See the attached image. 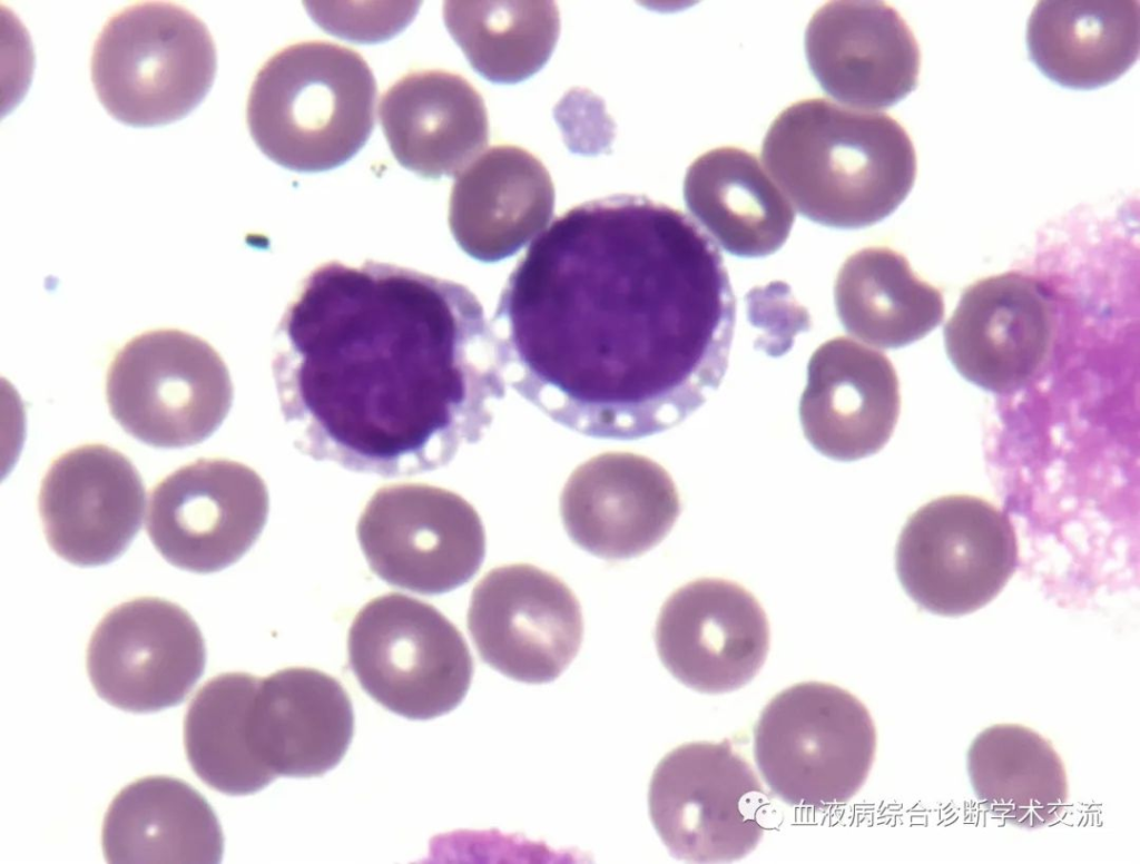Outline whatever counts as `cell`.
I'll return each instance as SVG.
<instances>
[{"instance_id": "1", "label": "cell", "mask_w": 1140, "mask_h": 864, "mask_svg": "<svg viewBox=\"0 0 1140 864\" xmlns=\"http://www.w3.org/2000/svg\"><path fill=\"white\" fill-rule=\"evenodd\" d=\"M736 300L714 240L641 195L559 216L510 273L491 320L519 395L578 433L637 440L701 406L727 370Z\"/></svg>"}, {"instance_id": "2", "label": "cell", "mask_w": 1140, "mask_h": 864, "mask_svg": "<svg viewBox=\"0 0 1140 864\" xmlns=\"http://www.w3.org/2000/svg\"><path fill=\"white\" fill-rule=\"evenodd\" d=\"M272 370L298 451L384 478L446 465L483 438L507 391L492 323L468 287L371 259L303 277Z\"/></svg>"}, {"instance_id": "3", "label": "cell", "mask_w": 1140, "mask_h": 864, "mask_svg": "<svg viewBox=\"0 0 1140 864\" xmlns=\"http://www.w3.org/2000/svg\"><path fill=\"white\" fill-rule=\"evenodd\" d=\"M761 157L800 215L836 228L884 219L916 176L914 146L893 117L826 98L784 109L764 138Z\"/></svg>"}, {"instance_id": "4", "label": "cell", "mask_w": 1140, "mask_h": 864, "mask_svg": "<svg viewBox=\"0 0 1140 864\" xmlns=\"http://www.w3.org/2000/svg\"><path fill=\"white\" fill-rule=\"evenodd\" d=\"M376 81L363 57L328 41H304L271 57L246 109L257 147L276 164L316 173L351 159L374 128Z\"/></svg>"}, {"instance_id": "5", "label": "cell", "mask_w": 1140, "mask_h": 864, "mask_svg": "<svg viewBox=\"0 0 1140 864\" xmlns=\"http://www.w3.org/2000/svg\"><path fill=\"white\" fill-rule=\"evenodd\" d=\"M91 81L115 119L136 127L184 118L209 91L217 69L213 37L188 9L141 1L114 14L91 55Z\"/></svg>"}, {"instance_id": "6", "label": "cell", "mask_w": 1140, "mask_h": 864, "mask_svg": "<svg viewBox=\"0 0 1140 864\" xmlns=\"http://www.w3.org/2000/svg\"><path fill=\"white\" fill-rule=\"evenodd\" d=\"M877 734L865 705L833 684L806 681L778 693L754 728V756L777 798L795 807L846 804L874 763Z\"/></svg>"}, {"instance_id": "7", "label": "cell", "mask_w": 1140, "mask_h": 864, "mask_svg": "<svg viewBox=\"0 0 1140 864\" xmlns=\"http://www.w3.org/2000/svg\"><path fill=\"white\" fill-rule=\"evenodd\" d=\"M109 411L131 436L184 448L212 435L233 402L228 369L205 340L175 328L141 333L114 356L106 377Z\"/></svg>"}, {"instance_id": "8", "label": "cell", "mask_w": 1140, "mask_h": 864, "mask_svg": "<svg viewBox=\"0 0 1140 864\" xmlns=\"http://www.w3.org/2000/svg\"><path fill=\"white\" fill-rule=\"evenodd\" d=\"M347 652L362 688L410 719L451 711L473 676V659L458 628L435 607L402 593L376 597L357 612Z\"/></svg>"}, {"instance_id": "9", "label": "cell", "mask_w": 1140, "mask_h": 864, "mask_svg": "<svg viewBox=\"0 0 1140 864\" xmlns=\"http://www.w3.org/2000/svg\"><path fill=\"white\" fill-rule=\"evenodd\" d=\"M651 822L669 853L690 863L747 856L769 825L770 796L728 739L688 743L653 770Z\"/></svg>"}, {"instance_id": "10", "label": "cell", "mask_w": 1140, "mask_h": 864, "mask_svg": "<svg viewBox=\"0 0 1140 864\" xmlns=\"http://www.w3.org/2000/svg\"><path fill=\"white\" fill-rule=\"evenodd\" d=\"M1018 544L1009 518L972 495H947L921 507L903 528L895 552L906 593L932 613L956 617L992 601L1015 570Z\"/></svg>"}, {"instance_id": "11", "label": "cell", "mask_w": 1140, "mask_h": 864, "mask_svg": "<svg viewBox=\"0 0 1140 864\" xmlns=\"http://www.w3.org/2000/svg\"><path fill=\"white\" fill-rule=\"evenodd\" d=\"M356 534L371 570L385 582L422 595L470 581L485 556L476 510L455 492L400 483L377 490Z\"/></svg>"}, {"instance_id": "12", "label": "cell", "mask_w": 1140, "mask_h": 864, "mask_svg": "<svg viewBox=\"0 0 1140 864\" xmlns=\"http://www.w3.org/2000/svg\"><path fill=\"white\" fill-rule=\"evenodd\" d=\"M269 498L249 467L222 458L198 459L150 491L147 533L173 566L197 573L239 560L259 537Z\"/></svg>"}, {"instance_id": "13", "label": "cell", "mask_w": 1140, "mask_h": 864, "mask_svg": "<svg viewBox=\"0 0 1140 864\" xmlns=\"http://www.w3.org/2000/svg\"><path fill=\"white\" fill-rule=\"evenodd\" d=\"M466 624L485 664L528 684L558 678L583 637L581 607L572 590L530 563L485 573L472 590Z\"/></svg>"}, {"instance_id": "14", "label": "cell", "mask_w": 1140, "mask_h": 864, "mask_svg": "<svg viewBox=\"0 0 1140 864\" xmlns=\"http://www.w3.org/2000/svg\"><path fill=\"white\" fill-rule=\"evenodd\" d=\"M206 664L203 635L180 606L140 597L112 608L94 630L87 671L110 705L150 713L184 701Z\"/></svg>"}, {"instance_id": "15", "label": "cell", "mask_w": 1140, "mask_h": 864, "mask_svg": "<svg viewBox=\"0 0 1140 864\" xmlns=\"http://www.w3.org/2000/svg\"><path fill=\"white\" fill-rule=\"evenodd\" d=\"M769 624L758 600L739 583L702 578L677 589L662 605L655 629L669 672L705 694L737 690L763 667Z\"/></svg>"}, {"instance_id": "16", "label": "cell", "mask_w": 1140, "mask_h": 864, "mask_svg": "<svg viewBox=\"0 0 1140 864\" xmlns=\"http://www.w3.org/2000/svg\"><path fill=\"white\" fill-rule=\"evenodd\" d=\"M38 505L47 542L59 557L101 566L120 557L140 529L145 485L121 452L85 444L51 463Z\"/></svg>"}, {"instance_id": "17", "label": "cell", "mask_w": 1140, "mask_h": 864, "mask_svg": "<svg viewBox=\"0 0 1140 864\" xmlns=\"http://www.w3.org/2000/svg\"><path fill=\"white\" fill-rule=\"evenodd\" d=\"M563 527L589 553L609 560L639 557L671 530L680 500L669 473L631 452H606L579 465L560 497Z\"/></svg>"}, {"instance_id": "18", "label": "cell", "mask_w": 1140, "mask_h": 864, "mask_svg": "<svg viewBox=\"0 0 1140 864\" xmlns=\"http://www.w3.org/2000/svg\"><path fill=\"white\" fill-rule=\"evenodd\" d=\"M805 51L823 90L853 107L886 108L917 86V41L882 1L827 2L808 22Z\"/></svg>"}, {"instance_id": "19", "label": "cell", "mask_w": 1140, "mask_h": 864, "mask_svg": "<svg viewBox=\"0 0 1140 864\" xmlns=\"http://www.w3.org/2000/svg\"><path fill=\"white\" fill-rule=\"evenodd\" d=\"M1052 323L1046 293L1035 279L1013 272L991 276L962 295L945 325L946 352L970 382L1011 392L1041 366Z\"/></svg>"}, {"instance_id": "20", "label": "cell", "mask_w": 1140, "mask_h": 864, "mask_svg": "<svg viewBox=\"0 0 1140 864\" xmlns=\"http://www.w3.org/2000/svg\"><path fill=\"white\" fill-rule=\"evenodd\" d=\"M900 409L898 379L883 353L846 336L813 353L799 419L823 455L855 461L875 454L893 434Z\"/></svg>"}, {"instance_id": "21", "label": "cell", "mask_w": 1140, "mask_h": 864, "mask_svg": "<svg viewBox=\"0 0 1140 864\" xmlns=\"http://www.w3.org/2000/svg\"><path fill=\"white\" fill-rule=\"evenodd\" d=\"M554 187L534 155L493 146L458 176L449 200L450 230L469 256L494 263L518 253L550 222Z\"/></svg>"}, {"instance_id": "22", "label": "cell", "mask_w": 1140, "mask_h": 864, "mask_svg": "<svg viewBox=\"0 0 1140 864\" xmlns=\"http://www.w3.org/2000/svg\"><path fill=\"white\" fill-rule=\"evenodd\" d=\"M379 116L395 159L424 178L458 176L488 144L484 101L453 72L407 73L383 94Z\"/></svg>"}, {"instance_id": "23", "label": "cell", "mask_w": 1140, "mask_h": 864, "mask_svg": "<svg viewBox=\"0 0 1140 864\" xmlns=\"http://www.w3.org/2000/svg\"><path fill=\"white\" fill-rule=\"evenodd\" d=\"M255 748L276 776H321L345 755L354 729L350 697L332 676L291 667L261 678L253 707Z\"/></svg>"}, {"instance_id": "24", "label": "cell", "mask_w": 1140, "mask_h": 864, "mask_svg": "<svg viewBox=\"0 0 1140 864\" xmlns=\"http://www.w3.org/2000/svg\"><path fill=\"white\" fill-rule=\"evenodd\" d=\"M101 845L108 863H219L224 836L218 818L189 784L148 776L122 788L104 818Z\"/></svg>"}, {"instance_id": "25", "label": "cell", "mask_w": 1140, "mask_h": 864, "mask_svg": "<svg viewBox=\"0 0 1140 864\" xmlns=\"http://www.w3.org/2000/svg\"><path fill=\"white\" fill-rule=\"evenodd\" d=\"M1139 9L1133 0L1039 1L1026 28L1030 57L1064 87L1108 85L1139 56Z\"/></svg>"}, {"instance_id": "26", "label": "cell", "mask_w": 1140, "mask_h": 864, "mask_svg": "<svg viewBox=\"0 0 1140 864\" xmlns=\"http://www.w3.org/2000/svg\"><path fill=\"white\" fill-rule=\"evenodd\" d=\"M684 198L723 248L739 257L778 251L795 219L790 204L756 155L736 147L699 156L687 169Z\"/></svg>"}, {"instance_id": "27", "label": "cell", "mask_w": 1140, "mask_h": 864, "mask_svg": "<svg viewBox=\"0 0 1140 864\" xmlns=\"http://www.w3.org/2000/svg\"><path fill=\"white\" fill-rule=\"evenodd\" d=\"M973 792L993 817L1028 829L1057 822L1069 785L1065 767L1051 742L1019 724L982 730L966 756Z\"/></svg>"}, {"instance_id": "28", "label": "cell", "mask_w": 1140, "mask_h": 864, "mask_svg": "<svg viewBox=\"0 0 1140 864\" xmlns=\"http://www.w3.org/2000/svg\"><path fill=\"white\" fill-rule=\"evenodd\" d=\"M834 301L849 334L884 348L924 337L944 315L941 292L920 279L902 254L885 246L865 247L846 258L835 281Z\"/></svg>"}, {"instance_id": "29", "label": "cell", "mask_w": 1140, "mask_h": 864, "mask_svg": "<svg viewBox=\"0 0 1140 864\" xmlns=\"http://www.w3.org/2000/svg\"><path fill=\"white\" fill-rule=\"evenodd\" d=\"M261 677L220 674L191 699L184 720V744L195 774L227 795L261 791L277 776L259 757L253 736V707Z\"/></svg>"}, {"instance_id": "30", "label": "cell", "mask_w": 1140, "mask_h": 864, "mask_svg": "<svg viewBox=\"0 0 1140 864\" xmlns=\"http://www.w3.org/2000/svg\"><path fill=\"white\" fill-rule=\"evenodd\" d=\"M443 19L472 68L495 84L538 72L560 32L553 1H446Z\"/></svg>"}]
</instances>
